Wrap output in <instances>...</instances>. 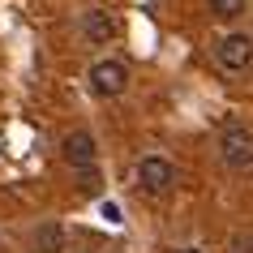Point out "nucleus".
Returning <instances> with one entry per match:
<instances>
[{"mask_svg": "<svg viewBox=\"0 0 253 253\" xmlns=\"http://www.w3.org/2000/svg\"><path fill=\"white\" fill-rule=\"evenodd\" d=\"M137 189H142L146 198H168V193L176 189L172 159H163V155H146V159L137 163Z\"/></svg>", "mask_w": 253, "mask_h": 253, "instance_id": "nucleus-1", "label": "nucleus"}, {"mask_svg": "<svg viewBox=\"0 0 253 253\" xmlns=\"http://www.w3.org/2000/svg\"><path fill=\"white\" fill-rule=\"evenodd\" d=\"M86 82H90V90L99 94V99H116V94H125V86H129V65L125 60H94L90 73H86Z\"/></svg>", "mask_w": 253, "mask_h": 253, "instance_id": "nucleus-2", "label": "nucleus"}, {"mask_svg": "<svg viewBox=\"0 0 253 253\" xmlns=\"http://www.w3.org/2000/svg\"><path fill=\"white\" fill-rule=\"evenodd\" d=\"M219 155L232 172H249L253 168V133L245 125H227L223 133H219Z\"/></svg>", "mask_w": 253, "mask_h": 253, "instance_id": "nucleus-3", "label": "nucleus"}, {"mask_svg": "<svg viewBox=\"0 0 253 253\" xmlns=\"http://www.w3.org/2000/svg\"><path fill=\"white\" fill-rule=\"evenodd\" d=\"M214 60L223 73H245L253 65V39L249 35H223L214 43Z\"/></svg>", "mask_w": 253, "mask_h": 253, "instance_id": "nucleus-4", "label": "nucleus"}, {"mask_svg": "<svg viewBox=\"0 0 253 253\" xmlns=\"http://www.w3.org/2000/svg\"><path fill=\"white\" fill-rule=\"evenodd\" d=\"M60 155H65V163L73 168V172H82V168H94V159H99V146H94V137L86 133V129H73V133L65 137Z\"/></svg>", "mask_w": 253, "mask_h": 253, "instance_id": "nucleus-5", "label": "nucleus"}, {"mask_svg": "<svg viewBox=\"0 0 253 253\" xmlns=\"http://www.w3.org/2000/svg\"><path fill=\"white\" fill-rule=\"evenodd\" d=\"M82 35L90 43H112L120 35V26H116V17L107 13V9H86L82 13Z\"/></svg>", "mask_w": 253, "mask_h": 253, "instance_id": "nucleus-6", "label": "nucleus"}, {"mask_svg": "<svg viewBox=\"0 0 253 253\" xmlns=\"http://www.w3.org/2000/svg\"><path fill=\"white\" fill-rule=\"evenodd\" d=\"M65 249V227L60 223H43L35 232V253H60Z\"/></svg>", "mask_w": 253, "mask_h": 253, "instance_id": "nucleus-7", "label": "nucleus"}, {"mask_svg": "<svg viewBox=\"0 0 253 253\" xmlns=\"http://www.w3.org/2000/svg\"><path fill=\"white\" fill-rule=\"evenodd\" d=\"M245 4H249V0H206L211 17H219V22H232V17H240V13H245Z\"/></svg>", "mask_w": 253, "mask_h": 253, "instance_id": "nucleus-8", "label": "nucleus"}, {"mask_svg": "<svg viewBox=\"0 0 253 253\" xmlns=\"http://www.w3.org/2000/svg\"><path fill=\"white\" fill-rule=\"evenodd\" d=\"M78 189H82V193H99V189H103L99 172H94V168H82V172H78Z\"/></svg>", "mask_w": 253, "mask_h": 253, "instance_id": "nucleus-9", "label": "nucleus"}, {"mask_svg": "<svg viewBox=\"0 0 253 253\" xmlns=\"http://www.w3.org/2000/svg\"><path fill=\"white\" fill-rule=\"evenodd\" d=\"M232 253H253V240L249 236H236V249H232Z\"/></svg>", "mask_w": 253, "mask_h": 253, "instance_id": "nucleus-10", "label": "nucleus"}, {"mask_svg": "<svg viewBox=\"0 0 253 253\" xmlns=\"http://www.w3.org/2000/svg\"><path fill=\"white\" fill-rule=\"evenodd\" d=\"M176 253H202V249H176Z\"/></svg>", "mask_w": 253, "mask_h": 253, "instance_id": "nucleus-11", "label": "nucleus"}]
</instances>
